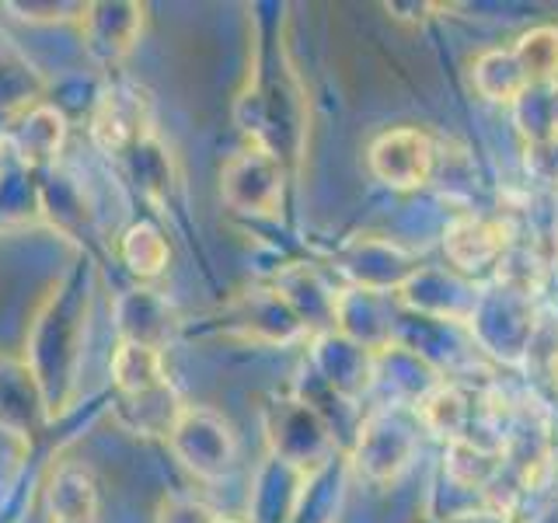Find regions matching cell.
<instances>
[{
	"mask_svg": "<svg viewBox=\"0 0 558 523\" xmlns=\"http://www.w3.org/2000/svg\"><path fill=\"white\" fill-rule=\"evenodd\" d=\"M87 311H92V290H87V266H74L60 283H52L43 296L39 311L28 321L22 360L39 380L52 423L77 401L84 339H87Z\"/></svg>",
	"mask_w": 558,
	"mask_h": 523,
	"instance_id": "cell-1",
	"label": "cell"
},
{
	"mask_svg": "<svg viewBox=\"0 0 558 523\" xmlns=\"http://www.w3.org/2000/svg\"><path fill=\"white\" fill-rule=\"evenodd\" d=\"M418 415L409 405H377L356 426L349 467L371 485H395L415 461L418 450Z\"/></svg>",
	"mask_w": 558,
	"mask_h": 523,
	"instance_id": "cell-2",
	"label": "cell"
},
{
	"mask_svg": "<svg viewBox=\"0 0 558 523\" xmlns=\"http://www.w3.org/2000/svg\"><path fill=\"white\" fill-rule=\"evenodd\" d=\"M269 458L301 475L325 467L339 453V436L328 418L301 394H276L262 409Z\"/></svg>",
	"mask_w": 558,
	"mask_h": 523,
	"instance_id": "cell-3",
	"label": "cell"
},
{
	"mask_svg": "<svg viewBox=\"0 0 558 523\" xmlns=\"http://www.w3.org/2000/svg\"><path fill=\"white\" fill-rule=\"evenodd\" d=\"M165 443L185 475H192L203 485H217L223 478H231V471L238 467L241 458L234 426L209 405H185L179 418H174Z\"/></svg>",
	"mask_w": 558,
	"mask_h": 523,
	"instance_id": "cell-4",
	"label": "cell"
},
{
	"mask_svg": "<svg viewBox=\"0 0 558 523\" xmlns=\"http://www.w3.org/2000/svg\"><path fill=\"white\" fill-rule=\"evenodd\" d=\"M217 188L220 199L241 217H276L279 206H283L287 165L272 150L248 144L220 165Z\"/></svg>",
	"mask_w": 558,
	"mask_h": 523,
	"instance_id": "cell-5",
	"label": "cell"
},
{
	"mask_svg": "<svg viewBox=\"0 0 558 523\" xmlns=\"http://www.w3.org/2000/svg\"><path fill=\"white\" fill-rule=\"evenodd\" d=\"M436 161H440V154H436L433 136L418 126L384 130L366 147L371 174L395 192H415L429 185L436 174Z\"/></svg>",
	"mask_w": 558,
	"mask_h": 523,
	"instance_id": "cell-6",
	"label": "cell"
},
{
	"mask_svg": "<svg viewBox=\"0 0 558 523\" xmlns=\"http://www.w3.org/2000/svg\"><path fill=\"white\" fill-rule=\"evenodd\" d=\"M87 136L101 154L126 157L144 139H150V101L140 87L130 84H109L101 87L92 115H87Z\"/></svg>",
	"mask_w": 558,
	"mask_h": 523,
	"instance_id": "cell-7",
	"label": "cell"
},
{
	"mask_svg": "<svg viewBox=\"0 0 558 523\" xmlns=\"http://www.w3.org/2000/svg\"><path fill=\"white\" fill-rule=\"evenodd\" d=\"M66 139V115L49 101H28L8 112L4 133H0V154L28 171L52 165Z\"/></svg>",
	"mask_w": 558,
	"mask_h": 523,
	"instance_id": "cell-8",
	"label": "cell"
},
{
	"mask_svg": "<svg viewBox=\"0 0 558 523\" xmlns=\"http://www.w3.org/2000/svg\"><path fill=\"white\" fill-rule=\"evenodd\" d=\"M223 321L234 336L262 342V345H290L311 336L307 325L296 318V311L287 304V296L276 287H252L238 293L223 311Z\"/></svg>",
	"mask_w": 558,
	"mask_h": 523,
	"instance_id": "cell-9",
	"label": "cell"
},
{
	"mask_svg": "<svg viewBox=\"0 0 558 523\" xmlns=\"http://www.w3.org/2000/svg\"><path fill=\"white\" fill-rule=\"evenodd\" d=\"M52 426L46 394L22 356L0 360V436L28 450Z\"/></svg>",
	"mask_w": 558,
	"mask_h": 523,
	"instance_id": "cell-10",
	"label": "cell"
},
{
	"mask_svg": "<svg viewBox=\"0 0 558 523\" xmlns=\"http://www.w3.org/2000/svg\"><path fill=\"white\" fill-rule=\"evenodd\" d=\"M374 370L377 356L349 342L339 331H322V336L311 339V377L336 398H342L345 405H356L374 388Z\"/></svg>",
	"mask_w": 558,
	"mask_h": 523,
	"instance_id": "cell-11",
	"label": "cell"
},
{
	"mask_svg": "<svg viewBox=\"0 0 558 523\" xmlns=\"http://www.w3.org/2000/svg\"><path fill=\"white\" fill-rule=\"evenodd\" d=\"M112 328L119 342L147 345V349H157V353H165L174 339V331H179V314H174L171 301L161 290L136 283L116 296Z\"/></svg>",
	"mask_w": 558,
	"mask_h": 523,
	"instance_id": "cell-12",
	"label": "cell"
},
{
	"mask_svg": "<svg viewBox=\"0 0 558 523\" xmlns=\"http://www.w3.org/2000/svg\"><path fill=\"white\" fill-rule=\"evenodd\" d=\"M144 22H147L144 4H133V0H101V4H84L77 32L84 39V49L98 63H119L136 49Z\"/></svg>",
	"mask_w": 558,
	"mask_h": 523,
	"instance_id": "cell-13",
	"label": "cell"
},
{
	"mask_svg": "<svg viewBox=\"0 0 558 523\" xmlns=\"http://www.w3.org/2000/svg\"><path fill=\"white\" fill-rule=\"evenodd\" d=\"M510 241V223L493 217H458L444 231V255L458 276H478L485 269H502Z\"/></svg>",
	"mask_w": 558,
	"mask_h": 523,
	"instance_id": "cell-14",
	"label": "cell"
},
{
	"mask_svg": "<svg viewBox=\"0 0 558 523\" xmlns=\"http://www.w3.org/2000/svg\"><path fill=\"white\" fill-rule=\"evenodd\" d=\"M331 331H339L349 342L363 345L366 353H384L395 342V311L391 293L345 287L336 293V318Z\"/></svg>",
	"mask_w": 558,
	"mask_h": 523,
	"instance_id": "cell-15",
	"label": "cell"
},
{
	"mask_svg": "<svg viewBox=\"0 0 558 523\" xmlns=\"http://www.w3.org/2000/svg\"><path fill=\"white\" fill-rule=\"evenodd\" d=\"M339 269L349 276V283L360 290H377V293H391L409 283V279L423 269L412 266L405 252L395 248L391 241L380 238H356L353 244H345L339 255Z\"/></svg>",
	"mask_w": 558,
	"mask_h": 523,
	"instance_id": "cell-16",
	"label": "cell"
},
{
	"mask_svg": "<svg viewBox=\"0 0 558 523\" xmlns=\"http://www.w3.org/2000/svg\"><path fill=\"white\" fill-rule=\"evenodd\" d=\"M49 523H98V482L81 464H60L46 482Z\"/></svg>",
	"mask_w": 558,
	"mask_h": 523,
	"instance_id": "cell-17",
	"label": "cell"
},
{
	"mask_svg": "<svg viewBox=\"0 0 558 523\" xmlns=\"http://www.w3.org/2000/svg\"><path fill=\"white\" fill-rule=\"evenodd\" d=\"M301 485H304L301 471L266 458L258 467V475H255L248 523H293L296 499H301Z\"/></svg>",
	"mask_w": 558,
	"mask_h": 523,
	"instance_id": "cell-18",
	"label": "cell"
},
{
	"mask_svg": "<svg viewBox=\"0 0 558 523\" xmlns=\"http://www.w3.org/2000/svg\"><path fill=\"white\" fill-rule=\"evenodd\" d=\"M415 415H418V426L426 433L440 436V440L450 447V443H471V394L461 388V384H447L440 380L436 388L418 401L415 405Z\"/></svg>",
	"mask_w": 558,
	"mask_h": 523,
	"instance_id": "cell-19",
	"label": "cell"
},
{
	"mask_svg": "<svg viewBox=\"0 0 558 523\" xmlns=\"http://www.w3.org/2000/svg\"><path fill=\"white\" fill-rule=\"evenodd\" d=\"M109 374H112L119 398H140L171 384L165 353H157V349H147V345H133V342H116Z\"/></svg>",
	"mask_w": 558,
	"mask_h": 523,
	"instance_id": "cell-20",
	"label": "cell"
},
{
	"mask_svg": "<svg viewBox=\"0 0 558 523\" xmlns=\"http://www.w3.org/2000/svg\"><path fill=\"white\" fill-rule=\"evenodd\" d=\"M116 255L119 262L126 266V272L140 283H150L157 279L171 262V248H168V238L157 223L150 220H136L122 231L119 244H116Z\"/></svg>",
	"mask_w": 558,
	"mask_h": 523,
	"instance_id": "cell-21",
	"label": "cell"
},
{
	"mask_svg": "<svg viewBox=\"0 0 558 523\" xmlns=\"http://www.w3.org/2000/svg\"><path fill=\"white\" fill-rule=\"evenodd\" d=\"M182 409H185V401L174 391V384H168L161 391L140 394V398H116V418L122 426L140 436H161V440H168V433Z\"/></svg>",
	"mask_w": 558,
	"mask_h": 523,
	"instance_id": "cell-22",
	"label": "cell"
},
{
	"mask_svg": "<svg viewBox=\"0 0 558 523\" xmlns=\"http://www.w3.org/2000/svg\"><path fill=\"white\" fill-rule=\"evenodd\" d=\"M471 81H475V92L493 105H513L531 87L513 49H485L471 66Z\"/></svg>",
	"mask_w": 558,
	"mask_h": 523,
	"instance_id": "cell-23",
	"label": "cell"
},
{
	"mask_svg": "<svg viewBox=\"0 0 558 523\" xmlns=\"http://www.w3.org/2000/svg\"><path fill=\"white\" fill-rule=\"evenodd\" d=\"M35 214H43V188L35 185L28 168L0 154V227L25 223Z\"/></svg>",
	"mask_w": 558,
	"mask_h": 523,
	"instance_id": "cell-24",
	"label": "cell"
},
{
	"mask_svg": "<svg viewBox=\"0 0 558 523\" xmlns=\"http://www.w3.org/2000/svg\"><path fill=\"white\" fill-rule=\"evenodd\" d=\"M513 122L523 144H537L558 133V84H531L513 105Z\"/></svg>",
	"mask_w": 558,
	"mask_h": 523,
	"instance_id": "cell-25",
	"label": "cell"
},
{
	"mask_svg": "<svg viewBox=\"0 0 558 523\" xmlns=\"http://www.w3.org/2000/svg\"><path fill=\"white\" fill-rule=\"evenodd\" d=\"M527 84H558V25H537L510 46Z\"/></svg>",
	"mask_w": 558,
	"mask_h": 523,
	"instance_id": "cell-26",
	"label": "cell"
},
{
	"mask_svg": "<svg viewBox=\"0 0 558 523\" xmlns=\"http://www.w3.org/2000/svg\"><path fill=\"white\" fill-rule=\"evenodd\" d=\"M8 11L25 25H77L84 4L81 0H11Z\"/></svg>",
	"mask_w": 558,
	"mask_h": 523,
	"instance_id": "cell-27",
	"label": "cell"
},
{
	"mask_svg": "<svg viewBox=\"0 0 558 523\" xmlns=\"http://www.w3.org/2000/svg\"><path fill=\"white\" fill-rule=\"evenodd\" d=\"M220 513L209 502L196 499V496H182V492H168L161 502H157L154 523H217Z\"/></svg>",
	"mask_w": 558,
	"mask_h": 523,
	"instance_id": "cell-28",
	"label": "cell"
},
{
	"mask_svg": "<svg viewBox=\"0 0 558 523\" xmlns=\"http://www.w3.org/2000/svg\"><path fill=\"white\" fill-rule=\"evenodd\" d=\"M523 171L534 182L558 188V133L548 139H537V144H523Z\"/></svg>",
	"mask_w": 558,
	"mask_h": 523,
	"instance_id": "cell-29",
	"label": "cell"
},
{
	"mask_svg": "<svg viewBox=\"0 0 558 523\" xmlns=\"http://www.w3.org/2000/svg\"><path fill=\"white\" fill-rule=\"evenodd\" d=\"M527 523H558V499H555V502H548L545 510H537Z\"/></svg>",
	"mask_w": 558,
	"mask_h": 523,
	"instance_id": "cell-30",
	"label": "cell"
},
{
	"mask_svg": "<svg viewBox=\"0 0 558 523\" xmlns=\"http://www.w3.org/2000/svg\"><path fill=\"white\" fill-rule=\"evenodd\" d=\"M548 380H551V388L558 391V349H551V356H548Z\"/></svg>",
	"mask_w": 558,
	"mask_h": 523,
	"instance_id": "cell-31",
	"label": "cell"
},
{
	"mask_svg": "<svg viewBox=\"0 0 558 523\" xmlns=\"http://www.w3.org/2000/svg\"><path fill=\"white\" fill-rule=\"evenodd\" d=\"M217 523H248V520H238V516H220Z\"/></svg>",
	"mask_w": 558,
	"mask_h": 523,
	"instance_id": "cell-32",
	"label": "cell"
}]
</instances>
